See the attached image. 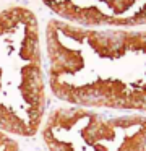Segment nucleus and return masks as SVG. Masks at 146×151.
<instances>
[{
  "instance_id": "1",
  "label": "nucleus",
  "mask_w": 146,
  "mask_h": 151,
  "mask_svg": "<svg viewBox=\"0 0 146 151\" xmlns=\"http://www.w3.org/2000/svg\"><path fill=\"white\" fill-rule=\"evenodd\" d=\"M44 52L58 101L146 115V29H89L50 18Z\"/></svg>"
},
{
  "instance_id": "2",
  "label": "nucleus",
  "mask_w": 146,
  "mask_h": 151,
  "mask_svg": "<svg viewBox=\"0 0 146 151\" xmlns=\"http://www.w3.org/2000/svg\"><path fill=\"white\" fill-rule=\"evenodd\" d=\"M47 75L39 20L29 8L0 12V132L31 138L47 117Z\"/></svg>"
},
{
  "instance_id": "3",
  "label": "nucleus",
  "mask_w": 146,
  "mask_h": 151,
  "mask_svg": "<svg viewBox=\"0 0 146 151\" xmlns=\"http://www.w3.org/2000/svg\"><path fill=\"white\" fill-rule=\"evenodd\" d=\"M55 20L89 29L146 26V0H41Z\"/></svg>"
}]
</instances>
